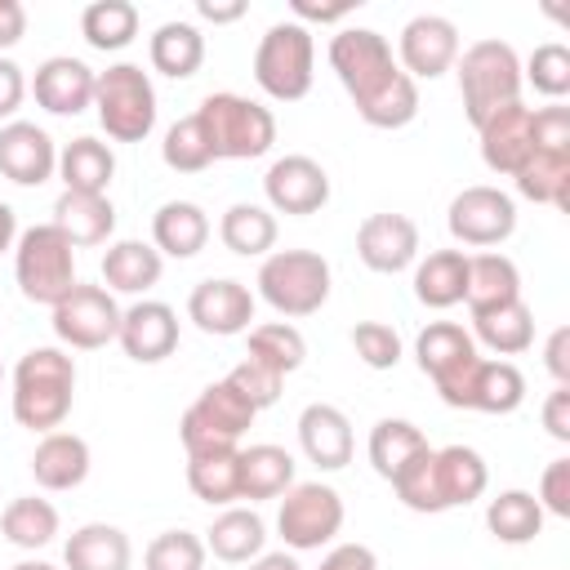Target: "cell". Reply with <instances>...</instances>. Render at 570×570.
<instances>
[{
	"label": "cell",
	"instance_id": "cell-1",
	"mask_svg": "<svg viewBox=\"0 0 570 570\" xmlns=\"http://www.w3.org/2000/svg\"><path fill=\"white\" fill-rule=\"evenodd\" d=\"M330 67L370 129H405L419 116V85L396 67L387 36L374 27H343L330 40Z\"/></svg>",
	"mask_w": 570,
	"mask_h": 570
},
{
	"label": "cell",
	"instance_id": "cell-2",
	"mask_svg": "<svg viewBox=\"0 0 570 570\" xmlns=\"http://www.w3.org/2000/svg\"><path fill=\"white\" fill-rule=\"evenodd\" d=\"M485 485H490V468L472 445H441V450L428 445L392 476V490L410 512L468 508L485 494Z\"/></svg>",
	"mask_w": 570,
	"mask_h": 570
},
{
	"label": "cell",
	"instance_id": "cell-3",
	"mask_svg": "<svg viewBox=\"0 0 570 570\" xmlns=\"http://www.w3.org/2000/svg\"><path fill=\"white\" fill-rule=\"evenodd\" d=\"M13 423L27 432H58L76 405V361L62 347H31L13 365Z\"/></svg>",
	"mask_w": 570,
	"mask_h": 570
},
{
	"label": "cell",
	"instance_id": "cell-4",
	"mask_svg": "<svg viewBox=\"0 0 570 570\" xmlns=\"http://www.w3.org/2000/svg\"><path fill=\"white\" fill-rule=\"evenodd\" d=\"M459 98L472 129H481L494 111L521 102V58L508 40H476L459 53Z\"/></svg>",
	"mask_w": 570,
	"mask_h": 570
},
{
	"label": "cell",
	"instance_id": "cell-5",
	"mask_svg": "<svg viewBox=\"0 0 570 570\" xmlns=\"http://www.w3.org/2000/svg\"><path fill=\"white\" fill-rule=\"evenodd\" d=\"M191 116L200 120L214 160H258L276 142V116L245 94H209Z\"/></svg>",
	"mask_w": 570,
	"mask_h": 570
},
{
	"label": "cell",
	"instance_id": "cell-6",
	"mask_svg": "<svg viewBox=\"0 0 570 570\" xmlns=\"http://www.w3.org/2000/svg\"><path fill=\"white\" fill-rule=\"evenodd\" d=\"M258 298L281 316H312L330 303V263L316 249H276L258 267Z\"/></svg>",
	"mask_w": 570,
	"mask_h": 570
},
{
	"label": "cell",
	"instance_id": "cell-7",
	"mask_svg": "<svg viewBox=\"0 0 570 570\" xmlns=\"http://www.w3.org/2000/svg\"><path fill=\"white\" fill-rule=\"evenodd\" d=\"M254 80L276 102H298L316 80V40L298 22H272L254 49Z\"/></svg>",
	"mask_w": 570,
	"mask_h": 570
},
{
	"label": "cell",
	"instance_id": "cell-8",
	"mask_svg": "<svg viewBox=\"0 0 570 570\" xmlns=\"http://www.w3.org/2000/svg\"><path fill=\"white\" fill-rule=\"evenodd\" d=\"M13 276H18V289L27 303L53 307L76 285V245L53 223H36V227L18 232Z\"/></svg>",
	"mask_w": 570,
	"mask_h": 570
},
{
	"label": "cell",
	"instance_id": "cell-9",
	"mask_svg": "<svg viewBox=\"0 0 570 570\" xmlns=\"http://www.w3.org/2000/svg\"><path fill=\"white\" fill-rule=\"evenodd\" d=\"M94 111L107 138L116 142H142L156 129V85L138 62H116L98 71L94 85Z\"/></svg>",
	"mask_w": 570,
	"mask_h": 570
},
{
	"label": "cell",
	"instance_id": "cell-10",
	"mask_svg": "<svg viewBox=\"0 0 570 570\" xmlns=\"http://www.w3.org/2000/svg\"><path fill=\"white\" fill-rule=\"evenodd\" d=\"M254 405L227 383H209L200 387V396L183 410L178 419V436H183V450L187 454H209V450H240V436L249 432L254 423Z\"/></svg>",
	"mask_w": 570,
	"mask_h": 570
},
{
	"label": "cell",
	"instance_id": "cell-11",
	"mask_svg": "<svg viewBox=\"0 0 570 570\" xmlns=\"http://www.w3.org/2000/svg\"><path fill=\"white\" fill-rule=\"evenodd\" d=\"M276 530L294 552H316L334 543V534L343 530V494L325 481H294L281 499Z\"/></svg>",
	"mask_w": 570,
	"mask_h": 570
},
{
	"label": "cell",
	"instance_id": "cell-12",
	"mask_svg": "<svg viewBox=\"0 0 570 570\" xmlns=\"http://www.w3.org/2000/svg\"><path fill=\"white\" fill-rule=\"evenodd\" d=\"M53 334L58 343L76 352H98L120 334V307L107 285H85L76 281L71 294L53 303Z\"/></svg>",
	"mask_w": 570,
	"mask_h": 570
},
{
	"label": "cell",
	"instance_id": "cell-13",
	"mask_svg": "<svg viewBox=\"0 0 570 570\" xmlns=\"http://www.w3.org/2000/svg\"><path fill=\"white\" fill-rule=\"evenodd\" d=\"M436 396L454 410H481V414H512L525 401V374L512 361H485L476 356L463 374L436 387Z\"/></svg>",
	"mask_w": 570,
	"mask_h": 570
},
{
	"label": "cell",
	"instance_id": "cell-14",
	"mask_svg": "<svg viewBox=\"0 0 570 570\" xmlns=\"http://www.w3.org/2000/svg\"><path fill=\"white\" fill-rule=\"evenodd\" d=\"M445 227L459 245H472V249H494L503 245L512 232H517V200L490 183H476V187H463L454 200H450V214H445Z\"/></svg>",
	"mask_w": 570,
	"mask_h": 570
},
{
	"label": "cell",
	"instance_id": "cell-15",
	"mask_svg": "<svg viewBox=\"0 0 570 570\" xmlns=\"http://www.w3.org/2000/svg\"><path fill=\"white\" fill-rule=\"evenodd\" d=\"M263 196H267V209L272 214L307 218V214L325 209V200H330V174H325L321 160H312L303 151H289V156H281V160L267 165Z\"/></svg>",
	"mask_w": 570,
	"mask_h": 570
},
{
	"label": "cell",
	"instance_id": "cell-16",
	"mask_svg": "<svg viewBox=\"0 0 570 570\" xmlns=\"http://www.w3.org/2000/svg\"><path fill=\"white\" fill-rule=\"evenodd\" d=\"M459 62V27L441 13H419L401 27L396 67L410 80H436Z\"/></svg>",
	"mask_w": 570,
	"mask_h": 570
},
{
	"label": "cell",
	"instance_id": "cell-17",
	"mask_svg": "<svg viewBox=\"0 0 570 570\" xmlns=\"http://www.w3.org/2000/svg\"><path fill=\"white\" fill-rule=\"evenodd\" d=\"M187 321L214 338L245 334L254 321V294H249V285H240L232 276H209L187 294Z\"/></svg>",
	"mask_w": 570,
	"mask_h": 570
},
{
	"label": "cell",
	"instance_id": "cell-18",
	"mask_svg": "<svg viewBox=\"0 0 570 570\" xmlns=\"http://www.w3.org/2000/svg\"><path fill=\"white\" fill-rule=\"evenodd\" d=\"M356 258L379 272V276H396L405 267L419 263V227L410 214H370L356 227Z\"/></svg>",
	"mask_w": 570,
	"mask_h": 570
},
{
	"label": "cell",
	"instance_id": "cell-19",
	"mask_svg": "<svg viewBox=\"0 0 570 570\" xmlns=\"http://www.w3.org/2000/svg\"><path fill=\"white\" fill-rule=\"evenodd\" d=\"M116 343L125 347L129 361L156 365V361L174 356V347H178V312L169 303H160V298H138L134 307L120 312Z\"/></svg>",
	"mask_w": 570,
	"mask_h": 570
},
{
	"label": "cell",
	"instance_id": "cell-20",
	"mask_svg": "<svg viewBox=\"0 0 570 570\" xmlns=\"http://www.w3.org/2000/svg\"><path fill=\"white\" fill-rule=\"evenodd\" d=\"M0 174L18 187H40L58 174V142L31 125V120H9L0 125Z\"/></svg>",
	"mask_w": 570,
	"mask_h": 570
},
{
	"label": "cell",
	"instance_id": "cell-21",
	"mask_svg": "<svg viewBox=\"0 0 570 570\" xmlns=\"http://www.w3.org/2000/svg\"><path fill=\"white\" fill-rule=\"evenodd\" d=\"M94 85H98L94 67H85L71 53H53L36 67L31 94L49 116H80L85 107H94Z\"/></svg>",
	"mask_w": 570,
	"mask_h": 570
},
{
	"label": "cell",
	"instance_id": "cell-22",
	"mask_svg": "<svg viewBox=\"0 0 570 570\" xmlns=\"http://www.w3.org/2000/svg\"><path fill=\"white\" fill-rule=\"evenodd\" d=\"M476 138H481V160H485V169L512 178V174L530 160V151H534V107L512 102V107L494 111V116L476 129Z\"/></svg>",
	"mask_w": 570,
	"mask_h": 570
},
{
	"label": "cell",
	"instance_id": "cell-23",
	"mask_svg": "<svg viewBox=\"0 0 570 570\" xmlns=\"http://www.w3.org/2000/svg\"><path fill=\"white\" fill-rule=\"evenodd\" d=\"M298 445H303L307 463H316L321 472H338V468L352 463L356 436H352V423H347V414L338 405L312 401L298 414Z\"/></svg>",
	"mask_w": 570,
	"mask_h": 570
},
{
	"label": "cell",
	"instance_id": "cell-24",
	"mask_svg": "<svg viewBox=\"0 0 570 570\" xmlns=\"http://www.w3.org/2000/svg\"><path fill=\"white\" fill-rule=\"evenodd\" d=\"M31 476L40 490H76L89 476V441L76 432H45L31 450Z\"/></svg>",
	"mask_w": 570,
	"mask_h": 570
},
{
	"label": "cell",
	"instance_id": "cell-25",
	"mask_svg": "<svg viewBox=\"0 0 570 570\" xmlns=\"http://www.w3.org/2000/svg\"><path fill=\"white\" fill-rule=\"evenodd\" d=\"M414 356H419V370L441 387V383H450L454 374H463L481 352H476V343H472V334H468L463 325H454V321H432L428 330H419Z\"/></svg>",
	"mask_w": 570,
	"mask_h": 570
},
{
	"label": "cell",
	"instance_id": "cell-26",
	"mask_svg": "<svg viewBox=\"0 0 570 570\" xmlns=\"http://www.w3.org/2000/svg\"><path fill=\"white\" fill-rule=\"evenodd\" d=\"M521 298V272L508 254L499 249H481V254H468V312L481 316V312H494V307H508Z\"/></svg>",
	"mask_w": 570,
	"mask_h": 570
},
{
	"label": "cell",
	"instance_id": "cell-27",
	"mask_svg": "<svg viewBox=\"0 0 570 570\" xmlns=\"http://www.w3.org/2000/svg\"><path fill=\"white\" fill-rule=\"evenodd\" d=\"M209 240V214L196 200H165L151 214V245L160 258H196Z\"/></svg>",
	"mask_w": 570,
	"mask_h": 570
},
{
	"label": "cell",
	"instance_id": "cell-28",
	"mask_svg": "<svg viewBox=\"0 0 570 570\" xmlns=\"http://www.w3.org/2000/svg\"><path fill=\"white\" fill-rule=\"evenodd\" d=\"M58 178H62V191L107 196V187L116 178V151L98 138L80 134L67 147H58Z\"/></svg>",
	"mask_w": 570,
	"mask_h": 570
},
{
	"label": "cell",
	"instance_id": "cell-29",
	"mask_svg": "<svg viewBox=\"0 0 570 570\" xmlns=\"http://www.w3.org/2000/svg\"><path fill=\"white\" fill-rule=\"evenodd\" d=\"M267 543V525L254 508H223L205 530V552H214L227 566H249Z\"/></svg>",
	"mask_w": 570,
	"mask_h": 570
},
{
	"label": "cell",
	"instance_id": "cell-30",
	"mask_svg": "<svg viewBox=\"0 0 570 570\" xmlns=\"http://www.w3.org/2000/svg\"><path fill=\"white\" fill-rule=\"evenodd\" d=\"M129 561H134L129 534L107 521H89V525L71 530V539L62 543L67 570H129Z\"/></svg>",
	"mask_w": 570,
	"mask_h": 570
},
{
	"label": "cell",
	"instance_id": "cell-31",
	"mask_svg": "<svg viewBox=\"0 0 570 570\" xmlns=\"http://www.w3.org/2000/svg\"><path fill=\"white\" fill-rule=\"evenodd\" d=\"M76 249L102 245L116 232V209L107 196H85V191H62L53 200V218H49Z\"/></svg>",
	"mask_w": 570,
	"mask_h": 570
},
{
	"label": "cell",
	"instance_id": "cell-32",
	"mask_svg": "<svg viewBox=\"0 0 570 570\" xmlns=\"http://www.w3.org/2000/svg\"><path fill=\"white\" fill-rule=\"evenodd\" d=\"M468 294V254L463 249H432L423 263H414V298L432 312H445L463 303Z\"/></svg>",
	"mask_w": 570,
	"mask_h": 570
},
{
	"label": "cell",
	"instance_id": "cell-33",
	"mask_svg": "<svg viewBox=\"0 0 570 570\" xmlns=\"http://www.w3.org/2000/svg\"><path fill=\"white\" fill-rule=\"evenodd\" d=\"M165 272V258L147 240H111L102 254V281L111 294H147Z\"/></svg>",
	"mask_w": 570,
	"mask_h": 570
},
{
	"label": "cell",
	"instance_id": "cell-34",
	"mask_svg": "<svg viewBox=\"0 0 570 570\" xmlns=\"http://www.w3.org/2000/svg\"><path fill=\"white\" fill-rule=\"evenodd\" d=\"M294 485V454L285 445L258 441L249 450H240V499L258 503V499H281Z\"/></svg>",
	"mask_w": 570,
	"mask_h": 570
},
{
	"label": "cell",
	"instance_id": "cell-35",
	"mask_svg": "<svg viewBox=\"0 0 570 570\" xmlns=\"http://www.w3.org/2000/svg\"><path fill=\"white\" fill-rule=\"evenodd\" d=\"M218 240L240 258H267V249L276 245V214L267 205L236 200L218 218Z\"/></svg>",
	"mask_w": 570,
	"mask_h": 570
},
{
	"label": "cell",
	"instance_id": "cell-36",
	"mask_svg": "<svg viewBox=\"0 0 570 570\" xmlns=\"http://www.w3.org/2000/svg\"><path fill=\"white\" fill-rule=\"evenodd\" d=\"M147 53H151V67L169 80H187L200 71L205 62V36L200 27L191 22H160L147 40Z\"/></svg>",
	"mask_w": 570,
	"mask_h": 570
},
{
	"label": "cell",
	"instance_id": "cell-37",
	"mask_svg": "<svg viewBox=\"0 0 570 570\" xmlns=\"http://www.w3.org/2000/svg\"><path fill=\"white\" fill-rule=\"evenodd\" d=\"M187 485L209 508H232L240 499V450L187 454Z\"/></svg>",
	"mask_w": 570,
	"mask_h": 570
},
{
	"label": "cell",
	"instance_id": "cell-38",
	"mask_svg": "<svg viewBox=\"0 0 570 570\" xmlns=\"http://www.w3.org/2000/svg\"><path fill=\"white\" fill-rule=\"evenodd\" d=\"M472 343H485L494 356H517L534 343V312L525 307V298L481 312V316H472Z\"/></svg>",
	"mask_w": 570,
	"mask_h": 570
},
{
	"label": "cell",
	"instance_id": "cell-39",
	"mask_svg": "<svg viewBox=\"0 0 570 570\" xmlns=\"http://www.w3.org/2000/svg\"><path fill=\"white\" fill-rule=\"evenodd\" d=\"M428 450V436H423V428H414L410 419H379L374 428H370V441H365V454H370V468L383 476V481H392L414 454H423Z\"/></svg>",
	"mask_w": 570,
	"mask_h": 570
},
{
	"label": "cell",
	"instance_id": "cell-40",
	"mask_svg": "<svg viewBox=\"0 0 570 570\" xmlns=\"http://www.w3.org/2000/svg\"><path fill=\"white\" fill-rule=\"evenodd\" d=\"M543 517H548V512L539 508V499H534L530 490H503V494H494V499L485 503V525H490V534H494L499 543H512V548L539 539Z\"/></svg>",
	"mask_w": 570,
	"mask_h": 570
},
{
	"label": "cell",
	"instance_id": "cell-41",
	"mask_svg": "<svg viewBox=\"0 0 570 570\" xmlns=\"http://www.w3.org/2000/svg\"><path fill=\"white\" fill-rule=\"evenodd\" d=\"M512 178L517 191L534 205H552V209L570 205V151H530V160Z\"/></svg>",
	"mask_w": 570,
	"mask_h": 570
},
{
	"label": "cell",
	"instance_id": "cell-42",
	"mask_svg": "<svg viewBox=\"0 0 570 570\" xmlns=\"http://www.w3.org/2000/svg\"><path fill=\"white\" fill-rule=\"evenodd\" d=\"M0 534H4L13 548L36 552V548L53 543V534H58V508H53L49 499L18 494V499H9L4 512H0Z\"/></svg>",
	"mask_w": 570,
	"mask_h": 570
},
{
	"label": "cell",
	"instance_id": "cell-43",
	"mask_svg": "<svg viewBox=\"0 0 570 570\" xmlns=\"http://www.w3.org/2000/svg\"><path fill=\"white\" fill-rule=\"evenodd\" d=\"M80 36L98 53H120L138 36V9L129 0H94L80 13Z\"/></svg>",
	"mask_w": 570,
	"mask_h": 570
},
{
	"label": "cell",
	"instance_id": "cell-44",
	"mask_svg": "<svg viewBox=\"0 0 570 570\" xmlns=\"http://www.w3.org/2000/svg\"><path fill=\"white\" fill-rule=\"evenodd\" d=\"M245 356H254L258 365H267V370H276L285 379L307 361V338L289 321H263V325H249Z\"/></svg>",
	"mask_w": 570,
	"mask_h": 570
},
{
	"label": "cell",
	"instance_id": "cell-45",
	"mask_svg": "<svg viewBox=\"0 0 570 570\" xmlns=\"http://www.w3.org/2000/svg\"><path fill=\"white\" fill-rule=\"evenodd\" d=\"M160 160L174 169V174H200L214 165V151L205 142V129L196 116H183L165 129V142H160Z\"/></svg>",
	"mask_w": 570,
	"mask_h": 570
},
{
	"label": "cell",
	"instance_id": "cell-46",
	"mask_svg": "<svg viewBox=\"0 0 570 570\" xmlns=\"http://www.w3.org/2000/svg\"><path fill=\"white\" fill-rule=\"evenodd\" d=\"M205 539L191 530H160L147 552H142V570H205Z\"/></svg>",
	"mask_w": 570,
	"mask_h": 570
},
{
	"label": "cell",
	"instance_id": "cell-47",
	"mask_svg": "<svg viewBox=\"0 0 570 570\" xmlns=\"http://www.w3.org/2000/svg\"><path fill=\"white\" fill-rule=\"evenodd\" d=\"M521 80H530V85H534V94H543V98L561 102V98L570 94V49H566V45H557V40L539 45V49L530 53V62L521 67Z\"/></svg>",
	"mask_w": 570,
	"mask_h": 570
},
{
	"label": "cell",
	"instance_id": "cell-48",
	"mask_svg": "<svg viewBox=\"0 0 570 570\" xmlns=\"http://www.w3.org/2000/svg\"><path fill=\"white\" fill-rule=\"evenodd\" d=\"M352 347H356L361 365H370V370H392L401 361V334L392 325H383V321L352 325Z\"/></svg>",
	"mask_w": 570,
	"mask_h": 570
},
{
	"label": "cell",
	"instance_id": "cell-49",
	"mask_svg": "<svg viewBox=\"0 0 570 570\" xmlns=\"http://www.w3.org/2000/svg\"><path fill=\"white\" fill-rule=\"evenodd\" d=\"M227 383L254 405V410H267V405H276L281 401V387H285V379L276 374V370H267V365H258L254 356H245L232 374H227Z\"/></svg>",
	"mask_w": 570,
	"mask_h": 570
},
{
	"label": "cell",
	"instance_id": "cell-50",
	"mask_svg": "<svg viewBox=\"0 0 570 570\" xmlns=\"http://www.w3.org/2000/svg\"><path fill=\"white\" fill-rule=\"evenodd\" d=\"M539 508L552 517H570V459H552L539 476Z\"/></svg>",
	"mask_w": 570,
	"mask_h": 570
},
{
	"label": "cell",
	"instance_id": "cell-51",
	"mask_svg": "<svg viewBox=\"0 0 570 570\" xmlns=\"http://www.w3.org/2000/svg\"><path fill=\"white\" fill-rule=\"evenodd\" d=\"M22 98H27V76H22V67L0 53V120H4V125L13 120V111L22 107Z\"/></svg>",
	"mask_w": 570,
	"mask_h": 570
},
{
	"label": "cell",
	"instance_id": "cell-52",
	"mask_svg": "<svg viewBox=\"0 0 570 570\" xmlns=\"http://www.w3.org/2000/svg\"><path fill=\"white\" fill-rule=\"evenodd\" d=\"M316 570H379V557L365 543H334Z\"/></svg>",
	"mask_w": 570,
	"mask_h": 570
},
{
	"label": "cell",
	"instance_id": "cell-53",
	"mask_svg": "<svg viewBox=\"0 0 570 570\" xmlns=\"http://www.w3.org/2000/svg\"><path fill=\"white\" fill-rule=\"evenodd\" d=\"M543 365L552 370L557 387H570V330H566V325H557V330L548 334V343H543Z\"/></svg>",
	"mask_w": 570,
	"mask_h": 570
},
{
	"label": "cell",
	"instance_id": "cell-54",
	"mask_svg": "<svg viewBox=\"0 0 570 570\" xmlns=\"http://www.w3.org/2000/svg\"><path fill=\"white\" fill-rule=\"evenodd\" d=\"M543 428L552 441H570V387H552L543 401Z\"/></svg>",
	"mask_w": 570,
	"mask_h": 570
},
{
	"label": "cell",
	"instance_id": "cell-55",
	"mask_svg": "<svg viewBox=\"0 0 570 570\" xmlns=\"http://www.w3.org/2000/svg\"><path fill=\"white\" fill-rule=\"evenodd\" d=\"M27 36V9L18 0H0V53Z\"/></svg>",
	"mask_w": 570,
	"mask_h": 570
},
{
	"label": "cell",
	"instance_id": "cell-56",
	"mask_svg": "<svg viewBox=\"0 0 570 570\" xmlns=\"http://www.w3.org/2000/svg\"><path fill=\"white\" fill-rule=\"evenodd\" d=\"M289 9H294V18H298V27H303V22H343V18L352 13V0H343V4H312V0H289Z\"/></svg>",
	"mask_w": 570,
	"mask_h": 570
},
{
	"label": "cell",
	"instance_id": "cell-57",
	"mask_svg": "<svg viewBox=\"0 0 570 570\" xmlns=\"http://www.w3.org/2000/svg\"><path fill=\"white\" fill-rule=\"evenodd\" d=\"M196 13L205 18V22H236V18H245V0H232V4H214V0H196Z\"/></svg>",
	"mask_w": 570,
	"mask_h": 570
},
{
	"label": "cell",
	"instance_id": "cell-58",
	"mask_svg": "<svg viewBox=\"0 0 570 570\" xmlns=\"http://www.w3.org/2000/svg\"><path fill=\"white\" fill-rule=\"evenodd\" d=\"M249 570H303V566H298L294 552H258V557L249 561Z\"/></svg>",
	"mask_w": 570,
	"mask_h": 570
},
{
	"label": "cell",
	"instance_id": "cell-59",
	"mask_svg": "<svg viewBox=\"0 0 570 570\" xmlns=\"http://www.w3.org/2000/svg\"><path fill=\"white\" fill-rule=\"evenodd\" d=\"M13 245H18V214L0 200V258H4Z\"/></svg>",
	"mask_w": 570,
	"mask_h": 570
},
{
	"label": "cell",
	"instance_id": "cell-60",
	"mask_svg": "<svg viewBox=\"0 0 570 570\" xmlns=\"http://www.w3.org/2000/svg\"><path fill=\"white\" fill-rule=\"evenodd\" d=\"M9 570H58V566H49V561H36V557H27V561H18V566H9Z\"/></svg>",
	"mask_w": 570,
	"mask_h": 570
},
{
	"label": "cell",
	"instance_id": "cell-61",
	"mask_svg": "<svg viewBox=\"0 0 570 570\" xmlns=\"http://www.w3.org/2000/svg\"><path fill=\"white\" fill-rule=\"evenodd\" d=\"M0 379H4V365H0Z\"/></svg>",
	"mask_w": 570,
	"mask_h": 570
}]
</instances>
